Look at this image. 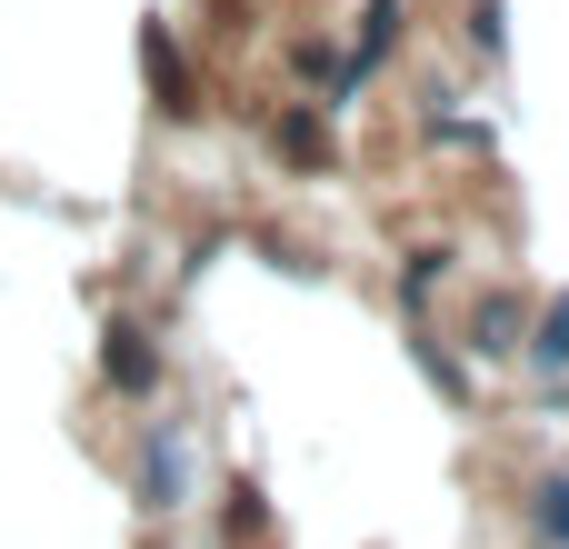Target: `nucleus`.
Masks as SVG:
<instances>
[{"label":"nucleus","instance_id":"1","mask_svg":"<svg viewBox=\"0 0 569 549\" xmlns=\"http://www.w3.org/2000/svg\"><path fill=\"white\" fill-rule=\"evenodd\" d=\"M540 360H569V310L550 320V340H540Z\"/></svg>","mask_w":569,"mask_h":549}]
</instances>
